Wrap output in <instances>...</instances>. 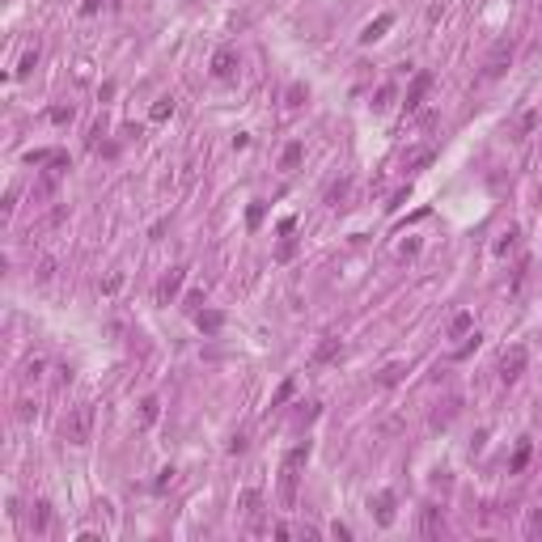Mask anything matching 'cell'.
<instances>
[{
  "label": "cell",
  "instance_id": "cell-3",
  "mask_svg": "<svg viewBox=\"0 0 542 542\" xmlns=\"http://www.w3.org/2000/svg\"><path fill=\"white\" fill-rule=\"evenodd\" d=\"M512 56H517V38H512V34L491 43V51H487V60H483V81H496V77H504V72H508V64H512Z\"/></svg>",
  "mask_w": 542,
  "mask_h": 542
},
{
  "label": "cell",
  "instance_id": "cell-10",
  "mask_svg": "<svg viewBox=\"0 0 542 542\" xmlns=\"http://www.w3.org/2000/svg\"><path fill=\"white\" fill-rule=\"evenodd\" d=\"M368 512L377 517V526H394V491H377L368 500Z\"/></svg>",
  "mask_w": 542,
  "mask_h": 542
},
{
  "label": "cell",
  "instance_id": "cell-34",
  "mask_svg": "<svg viewBox=\"0 0 542 542\" xmlns=\"http://www.w3.org/2000/svg\"><path fill=\"white\" fill-rule=\"evenodd\" d=\"M288 394H292V381H284V386H280V394H276V403H271V407H280V403L288 399Z\"/></svg>",
  "mask_w": 542,
  "mask_h": 542
},
{
  "label": "cell",
  "instance_id": "cell-33",
  "mask_svg": "<svg viewBox=\"0 0 542 542\" xmlns=\"http://www.w3.org/2000/svg\"><path fill=\"white\" fill-rule=\"evenodd\" d=\"M292 250H297V241H284L280 250H276V259H292Z\"/></svg>",
  "mask_w": 542,
  "mask_h": 542
},
{
  "label": "cell",
  "instance_id": "cell-21",
  "mask_svg": "<svg viewBox=\"0 0 542 542\" xmlns=\"http://www.w3.org/2000/svg\"><path fill=\"white\" fill-rule=\"evenodd\" d=\"M51 271H56V259H43L38 271H34V284H47V280H51Z\"/></svg>",
  "mask_w": 542,
  "mask_h": 542
},
{
  "label": "cell",
  "instance_id": "cell-1",
  "mask_svg": "<svg viewBox=\"0 0 542 542\" xmlns=\"http://www.w3.org/2000/svg\"><path fill=\"white\" fill-rule=\"evenodd\" d=\"M305 462H309V440H305V445H292L284 453V462H280V504L297 500V483H301Z\"/></svg>",
  "mask_w": 542,
  "mask_h": 542
},
{
  "label": "cell",
  "instance_id": "cell-16",
  "mask_svg": "<svg viewBox=\"0 0 542 542\" xmlns=\"http://www.w3.org/2000/svg\"><path fill=\"white\" fill-rule=\"evenodd\" d=\"M403 377H407V364H403V360H394V364H386L381 373H377V386H381V390H390V386H399Z\"/></svg>",
  "mask_w": 542,
  "mask_h": 542
},
{
  "label": "cell",
  "instance_id": "cell-5",
  "mask_svg": "<svg viewBox=\"0 0 542 542\" xmlns=\"http://www.w3.org/2000/svg\"><path fill=\"white\" fill-rule=\"evenodd\" d=\"M241 512H246V521H250L255 534H267V530H271V526L263 521V491L246 487V491H241Z\"/></svg>",
  "mask_w": 542,
  "mask_h": 542
},
{
  "label": "cell",
  "instance_id": "cell-7",
  "mask_svg": "<svg viewBox=\"0 0 542 542\" xmlns=\"http://www.w3.org/2000/svg\"><path fill=\"white\" fill-rule=\"evenodd\" d=\"M428 89H432V72H415V81H411L407 93H403V106H407V110H420L424 97H428Z\"/></svg>",
  "mask_w": 542,
  "mask_h": 542
},
{
  "label": "cell",
  "instance_id": "cell-9",
  "mask_svg": "<svg viewBox=\"0 0 542 542\" xmlns=\"http://www.w3.org/2000/svg\"><path fill=\"white\" fill-rule=\"evenodd\" d=\"M182 280H187V267H174L169 276H161V284H157V305H169L178 297V288H182Z\"/></svg>",
  "mask_w": 542,
  "mask_h": 542
},
{
  "label": "cell",
  "instance_id": "cell-29",
  "mask_svg": "<svg viewBox=\"0 0 542 542\" xmlns=\"http://www.w3.org/2000/svg\"><path fill=\"white\" fill-rule=\"evenodd\" d=\"M34 64H38V47H34V51H26V60H21V68H17V72H21V77H26V72H30Z\"/></svg>",
  "mask_w": 542,
  "mask_h": 542
},
{
  "label": "cell",
  "instance_id": "cell-6",
  "mask_svg": "<svg viewBox=\"0 0 542 542\" xmlns=\"http://www.w3.org/2000/svg\"><path fill=\"white\" fill-rule=\"evenodd\" d=\"M538 123H542V110H538V106H530V110H521V115H517V119L508 123V140H512V144H521V140H530V136H534V128H538Z\"/></svg>",
  "mask_w": 542,
  "mask_h": 542
},
{
  "label": "cell",
  "instance_id": "cell-32",
  "mask_svg": "<svg viewBox=\"0 0 542 542\" xmlns=\"http://www.w3.org/2000/svg\"><path fill=\"white\" fill-rule=\"evenodd\" d=\"M34 415V403H17V420H30Z\"/></svg>",
  "mask_w": 542,
  "mask_h": 542
},
{
  "label": "cell",
  "instance_id": "cell-4",
  "mask_svg": "<svg viewBox=\"0 0 542 542\" xmlns=\"http://www.w3.org/2000/svg\"><path fill=\"white\" fill-rule=\"evenodd\" d=\"M526 364H530V352H526V343H512V348L500 356V381L504 386H512L517 377L526 373Z\"/></svg>",
  "mask_w": 542,
  "mask_h": 542
},
{
  "label": "cell",
  "instance_id": "cell-20",
  "mask_svg": "<svg viewBox=\"0 0 542 542\" xmlns=\"http://www.w3.org/2000/svg\"><path fill=\"white\" fill-rule=\"evenodd\" d=\"M428 161H432V149H415V153L407 157V169H424Z\"/></svg>",
  "mask_w": 542,
  "mask_h": 542
},
{
  "label": "cell",
  "instance_id": "cell-13",
  "mask_svg": "<svg viewBox=\"0 0 542 542\" xmlns=\"http://www.w3.org/2000/svg\"><path fill=\"white\" fill-rule=\"evenodd\" d=\"M394 26V13H381V17H373V21H368V26L360 30V43H377L386 30Z\"/></svg>",
  "mask_w": 542,
  "mask_h": 542
},
{
  "label": "cell",
  "instance_id": "cell-22",
  "mask_svg": "<svg viewBox=\"0 0 542 542\" xmlns=\"http://www.w3.org/2000/svg\"><path fill=\"white\" fill-rule=\"evenodd\" d=\"M471 322H475L471 314H458L453 322H449V335H466V331H471Z\"/></svg>",
  "mask_w": 542,
  "mask_h": 542
},
{
  "label": "cell",
  "instance_id": "cell-24",
  "mask_svg": "<svg viewBox=\"0 0 542 542\" xmlns=\"http://www.w3.org/2000/svg\"><path fill=\"white\" fill-rule=\"evenodd\" d=\"M390 102H394V85H381V89H377V102H373V110H386Z\"/></svg>",
  "mask_w": 542,
  "mask_h": 542
},
{
  "label": "cell",
  "instance_id": "cell-18",
  "mask_svg": "<svg viewBox=\"0 0 542 542\" xmlns=\"http://www.w3.org/2000/svg\"><path fill=\"white\" fill-rule=\"evenodd\" d=\"M301 157H305V144H297V140H292L288 149L280 153V169H297V165H301Z\"/></svg>",
  "mask_w": 542,
  "mask_h": 542
},
{
  "label": "cell",
  "instance_id": "cell-26",
  "mask_svg": "<svg viewBox=\"0 0 542 542\" xmlns=\"http://www.w3.org/2000/svg\"><path fill=\"white\" fill-rule=\"evenodd\" d=\"M169 110H174V97H157V106H153V119H165Z\"/></svg>",
  "mask_w": 542,
  "mask_h": 542
},
{
  "label": "cell",
  "instance_id": "cell-17",
  "mask_svg": "<svg viewBox=\"0 0 542 542\" xmlns=\"http://www.w3.org/2000/svg\"><path fill=\"white\" fill-rule=\"evenodd\" d=\"M343 352V343H339V335H327L322 343H318V352H314V364H327L331 356H339Z\"/></svg>",
  "mask_w": 542,
  "mask_h": 542
},
{
  "label": "cell",
  "instance_id": "cell-28",
  "mask_svg": "<svg viewBox=\"0 0 542 542\" xmlns=\"http://www.w3.org/2000/svg\"><path fill=\"white\" fill-rule=\"evenodd\" d=\"M343 195H348V178H343V182H339V187H331V204H335V208H339V204H343Z\"/></svg>",
  "mask_w": 542,
  "mask_h": 542
},
{
  "label": "cell",
  "instance_id": "cell-8",
  "mask_svg": "<svg viewBox=\"0 0 542 542\" xmlns=\"http://www.w3.org/2000/svg\"><path fill=\"white\" fill-rule=\"evenodd\" d=\"M237 64H241V60H237L233 47H220V51L212 56V77H216V81H233V77H237Z\"/></svg>",
  "mask_w": 542,
  "mask_h": 542
},
{
  "label": "cell",
  "instance_id": "cell-2",
  "mask_svg": "<svg viewBox=\"0 0 542 542\" xmlns=\"http://www.w3.org/2000/svg\"><path fill=\"white\" fill-rule=\"evenodd\" d=\"M93 415H97V407L85 399V403H77V407H68V415H64V440L68 445H89V436H93Z\"/></svg>",
  "mask_w": 542,
  "mask_h": 542
},
{
  "label": "cell",
  "instance_id": "cell-27",
  "mask_svg": "<svg viewBox=\"0 0 542 542\" xmlns=\"http://www.w3.org/2000/svg\"><path fill=\"white\" fill-rule=\"evenodd\" d=\"M43 368H47V364H43V360L34 356V360L26 364V381H38V377H43Z\"/></svg>",
  "mask_w": 542,
  "mask_h": 542
},
{
  "label": "cell",
  "instance_id": "cell-30",
  "mask_svg": "<svg viewBox=\"0 0 542 542\" xmlns=\"http://www.w3.org/2000/svg\"><path fill=\"white\" fill-rule=\"evenodd\" d=\"M51 123H72V106H56L51 110Z\"/></svg>",
  "mask_w": 542,
  "mask_h": 542
},
{
  "label": "cell",
  "instance_id": "cell-25",
  "mask_svg": "<svg viewBox=\"0 0 542 542\" xmlns=\"http://www.w3.org/2000/svg\"><path fill=\"white\" fill-rule=\"evenodd\" d=\"M305 97H309V89H305V85H292V89H288V106H301Z\"/></svg>",
  "mask_w": 542,
  "mask_h": 542
},
{
  "label": "cell",
  "instance_id": "cell-31",
  "mask_svg": "<svg viewBox=\"0 0 542 542\" xmlns=\"http://www.w3.org/2000/svg\"><path fill=\"white\" fill-rule=\"evenodd\" d=\"M512 241H517V233L508 229V233H504V241H496V255H508V250H512Z\"/></svg>",
  "mask_w": 542,
  "mask_h": 542
},
{
  "label": "cell",
  "instance_id": "cell-23",
  "mask_svg": "<svg viewBox=\"0 0 542 542\" xmlns=\"http://www.w3.org/2000/svg\"><path fill=\"white\" fill-rule=\"evenodd\" d=\"M195 318H200V331H220V322H225L220 314H195Z\"/></svg>",
  "mask_w": 542,
  "mask_h": 542
},
{
  "label": "cell",
  "instance_id": "cell-11",
  "mask_svg": "<svg viewBox=\"0 0 542 542\" xmlns=\"http://www.w3.org/2000/svg\"><path fill=\"white\" fill-rule=\"evenodd\" d=\"M440 534H445L440 508H420V538H440Z\"/></svg>",
  "mask_w": 542,
  "mask_h": 542
},
{
  "label": "cell",
  "instance_id": "cell-15",
  "mask_svg": "<svg viewBox=\"0 0 542 542\" xmlns=\"http://www.w3.org/2000/svg\"><path fill=\"white\" fill-rule=\"evenodd\" d=\"M530 453H534L530 440H517V449H512V458H508V475H521L526 466H530Z\"/></svg>",
  "mask_w": 542,
  "mask_h": 542
},
{
  "label": "cell",
  "instance_id": "cell-12",
  "mask_svg": "<svg viewBox=\"0 0 542 542\" xmlns=\"http://www.w3.org/2000/svg\"><path fill=\"white\" fill-rule=\"evenodd\" d=\"M161 420V399H153V394H149V399H140V415H136V424L140 428H153Z\"/></svg>",
  "mask_w": 542,
  "mask_h": 542
},
{
  "label": "cell",
  "instance_id": "cell-14",
  "mask_svg": "<svg viewBox=\"0 0 542 542\" xmlns=\"http://www.w3.org/2000/svg\"><path fill=\"white\" fill-rule=\"evenodd\" d=\"M30 530L34 534L51 530V504H47V500H34V508H30Z\"/></svg>",
  "mask_w": 542,
  "mask_h": 542
},
{
  "label": "cell",
  "instance_id": "cell-19",
  "mask_svg": "<svg viewBox=\"0 0 542 542\" xmlns=\"http://www.w3.org/2000/svg\"><path fill=\"white\" fill-rule=\"evenodd\" d=\"M526 538L530 542L542 538V508H530V517H526Z\"/></svg>",
  "mask_w": 542,
  "mask_h": 542
}]
</instances>
